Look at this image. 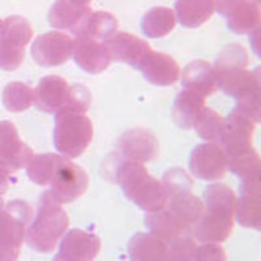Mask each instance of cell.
I'll return each instance as SVG.
<instances>
[{
  "instance_id": "1",
  "label": "cell",
  "mask_w": 261,
  "mask_h": 261,
  "mask_svg": "<svg viewBox=\"0 0 261 261\" xmlns=\"http://www.w3.org/2000/svg\"><path fill=\"white\" fill-rule=\"evenodd\" d=\"M103 170L106 178L118 183L126 198L137 207L145 212H155L165 207L168 199L165 186L147 171L144 163L122 160L118 153H111L105 162Z\"/></svg>"
},
{
  "instance_id": "2",
  "label": "cell",
  "mask_w": 261,
  "mask_h": 261,
  "mask_svg": "<svg viewBox=\"0 0 261 261\" xmlns=\"http://www.w3.org/2000/svg\"><path fill=\"white\" fill-rule=\"evenodd\" d=\"M204 212L191 227V237L202 243H220L233 230L237 194L222 183L209 185L202 194Z\"/></svg>"
},
{
  "instance_id": "3",
  "label": "cell",
  "mask_w": 261,
  "mask_h": 261,
  "mask_svg": "<svg viewBox=\"0 0 261 261\" xmlns=\"http://www.w3.org/2000/svg\"><path fill=\"white\" fill-rule=\"evenodd\" d=\"M250 56L242 44H227L220 51L214 69L216 87L237 101L259 95L258 70H250Z\"/></svg>"
},
{
  "instance_id": "4",
  "label": "cell",
  "mask_w": 261,
  "mask_h": 261,
  "mask_svg": "<svg viewBox=\"0 0 261 261\" xmlns=\"http://www.w3.org/2000/svg\"><path fill=\"white\" fill-rule=\"evenodd\" d=\"M69 228V216L61 204H57L49 193H43L39 199L36 217L31 220L24 233L28 247L39 253H51Z\"/></svg>"
},
{
  "instance_id": "5",
  "label": "cell",
  "mask_w": 261,
  "mask_h": 261,
  "mask_svg": "<svg viewBox=\"0 0 261 261\" xmlns=\"http://www.w3.org/2000/svg\"><path fill=\"white\" fill-rule=\"evenodd\" d=\"M93 139L92 119L82 113L62 111L56 114L54 145L57 152L67 159L82 155Z\"/></svg>"
},
{
  "instance_id": "6",
  "label": "cell",
  "mask_w": 261,
  "mask_h": 261,
  "mask_svg": "<svg viewBox=\"0 0 261 261\" xmlns=\"http://www.w3.org/2000/svg\"><path fill=\"white\" fill-rule=\"evenodd\" d=\"M33 39V28L27 18L8 16L0 30V69L16 70L24 59V49Z\"/></svg>"
},
{
  "instance_id": "7",
  "label": "cell",
  "mask_w": 261,
  "mask_h": 261,
  "mask_svg": "<svg viewBox=\"0 0 261 261\" xmlns=\"http://www.w3.org/2000/svg\"><path fill=\"white\" fill-rule=\"evenodd\" d=\"M88 183L87 171L65 157L49 181L51 190L47 193L57 204H67L84 196L88 190Z\"/></svg>"
},
{
  "instance_id": "8",
  "label": "cell",
  "mask_w": 261,
  "mask_h": 261,
  "mask_svg": "<svg viewBox=\"0 0 261 261\" xmlns=\"http://www.w3.org/2000/svg\"><path fill=\"white\" fill-rule=\"evenodd\" d=\"M33 220V209L23 201L0 202V245L20 248Z\"/></svg>"
},
{
  "instance_id": "9",
  "label": "cell",
  "mask_w": 261,
  "mask_h": 261,
  "mask_svg": "<svg viewBox=\"0 0 261 261\" xmlns=\"http://www.w3.org/2000/svg\"><path fill=\"white\" fill-rule=\"evenodd\" d=\"M73 51V38L62 31H49L38 36L31 44V56L41 67H59Z\"/></svg>"
},
{
  "instance_id": "10",
  "label": "cell",
  "mask_w": 261,
  "mask_h": 261,
  "mask_svg": "<svg viewBox=\"0 0 261 261\" xmlns=\"http://www.w3.org/2000/svg\"><path fill=\"white\" fill-rule=\"evenodd\" d=\"M227 157L217 142H206L194 147L190 157V171L194 178L214 183L227 173Z\"/></svg>"
},
{
  "instance_id": "11",
  "label": "cell",
  "mask_w": 261,
  "mask_h": 261,
  "mask_svg": "<svg viewBox=\"0 0 261 261\" xmlns=\"http://www.w3.org/2000/svg\"><path fill=\"white\" fill-rule=\"evenodd\" d=\"M116 153L122 160L145 163L157 157L159 141L147 129H130L116 141Z\"/></svg>"
},
{
  "instance_id": "12",
  "label": "cell",
  "mask_w": 261,
  "mask_h": 261,
  "mask_svg": "<svg viewBox=\"0 0 261 261\" xmlns=\"http://www.w3.org/2000/svg\"><path fill=\"white\" fill-rule=\"evenodd\" d=\"M72 57L82 70L92 75L105 72L113 61L106 43L82 35L73 38Z\"/></svg>"
},
{
  "instance_id": "13",
  "label": "cell",
  "mask_w": 261,
  "mask_h": 261,
  "mask_svg": "<svg viewBox=\"0 0 261 261\" xmlns=\"http://www.w3.org/2000/svg\"><path fill=\"white\" fill-rule=\"evenodd\" d=\"M70 85L59 75H46L35 90V105L39 111L57 114L67 110Z\"/></svg>"
},
{
  "instance_id": "14",
  "label": "cell",
  "mask_w": 261,
  "mask_h": 261,
  "mask_svg": "<svg viewBox=\"0 0 261 261\" xmlns=\"http://www.w3.org/2000/svg\"><path fill=\"white\" fill-rule=\"evenodd\" d=\"M31 147L24 144L10 121H0V162L10 170H20L28 165L33 157Z\"/></svg>"
},
{
  "instance_id": "15",
  "label": "cell",
  "mask_w": 261,
  "mask_h": 261,
  "mask_svg": "<svg viewBox=\"0 0 261 261\" xmlns=\"http://www.w3.org/2000/svg\"><path fill=\"white\" fill-rule=\"evenodd\" d=\"M100 250V237L82 228H72L62 237L59 255L67 261H93Z\"/></svg>"
},
{
  "instance_id": "16",
  "label": "cell",
  "mask_w": 261,
  "mask_h": 261,
  "mask_svg": "<svg viewBox=\"0 0 261 261\" xmlns=\"http://www.w3.org/2000/svg\"><path fill=\"white\" fill-rule=\"evenodd\" d=\"M139 70L147 82L157 87H168L179 80V65L171 56L165 53H155L153 49L144 56L139 64Z\"/></svg>"
},
{
  "instance_id": "17",
  "label": "cell",
  "mask_w": 261,
  "mask_h": 261,
  "mask_svg": "<svg viewBox=\"0 0 261 261\" xmlns=\"http://www.w3.org/2000/svg\"><path fill=\"white\" fill-rule=\"evenodd\" d=\"M235 220L247 228H259L261 222V199H259V178L243 179L240 194L237 196Z\"/></svg>"
},
{
  "instance_id": "18",
  "label": "cell",
  "mask_w": 261,
  "mask_h": 261,
  "mask_svg": "<svg viewBox=\"0 0 261 261\" xmlns=\"http://www.w3.org/2000/svg\"><path fill=\"white\" fill-rule=\"evenodd\" d=\"M108 51L111 54L113 61L124 62L133 65L134 69L139 67V64L144 59L147 53L152 51L150 44L145 39H141L130 33L124 31H116L114 35L106 41Z\"/></svg>"
},
{
  "instance_id": "19",
  "label": "cell",
  "mask_w": 261,
  "mask_h": 261,
  "mask_svg": "<svg viewBox=\"0 0 261 261\" xmlns=\"http://www.w3.org/2000/svg\"><path fill=\"white\" fill-rule=\"evenodd\" d=\"M92 13V0H56L49 8L47 21L57 30H73Z\"/></svg>"
},
{
  "instance_id": "20",
  "label": "cell",
  "mask_w": 261,
  "mask_h": 261,
  "mask_svg": "<svg viewBox=\"0 0 261 261\" xmlns=\"http://www.w3.org/2000/svg\"><path fill=\"white\" fill-rule=\"evenodd\" d=\"M179 80H181L183 88L193 90V92L199 93L204 98L214 95L217 90L212 64L202 59L188 64L183 72L179 73Z\"/></svg>"
},
{
  "instance_id": "21",
  "label": "cell",
  "mask_w": 261,
  "mask_h": 261,
  "mask_svg": "<svg viewBox=\"0 0 261 261\" xmlns=\"http://www.w3.org/2000/svg\"><path fill=\"white\" fill-rule=\"evenodd\" d=\"M227 157V168L242 179L259 178L261 162L258 152L251 144H242L224 149Z\"/></svg>"
},
{
  "instance_id": "22",
  "label": "cell",
  "mask_w": 261,
  "mask_h": 261,
  "mask_svg": "<svg viewBox=\"0 0 261 261\" xmlns=\"http://www.w3.org/2000/svg\"><path fill=\"white\" fill-rule=\"evenodd\" d=\"M165 207L191 230V227L202 216L204 202L198 196H194L191 190H183V191L168 193Z\"/></svg>"
},
{
  "instance_id": "23",
  "label": "cell",
  "mask_w": 261,
  "mask_h": 261,
  "mask_svg": "<svg viewBox=\"0 0 261 261\" xmlns=\"http://www.w3.org/2000/svg\"><path fill=\"white\" fill-rule=\"evenodd\" d=\"M145 225L149 228L150 233L159 237V239L165 243L175 240L181 235L191 233L190 228H188L176 216L171 214L167 207H162L155 212H147Z\"/></svg>"
},
{
  "instance_id": "24",
  "label": "cell",
  "mask_w": 261,
  "mask_h": 261,
  "mask_svg": "<svg viewBox=\"0 0 261 261\" xmlns=\"http://www.w3.org/2000/svg\"><path fill=\"white\" fill-rule=\"evenodd\" d=\"M118 27L119 23L116 16L111 15L110 12H92L72 30V33L75 36L82 35L106 43L118 31Z\"/></svg>"
},
{
  "instance_id": "25",
  "label": "cell",
  "mask_w": 261,
  "mask_h": 261,
  "mask_svg": "<svg viewBox=\"0 0 261 261\" xmlns=\"http://www.w3.org/2000/svg\"><path fill=\"white\" fill-rule=\"evenodd\" d=\"M259 0H242L225 15L230 31L237 35H251L259 27Z\"/></svg>"
},
{
  "instance_id": "26",
  "label": "cell",
  "mask_w": 261,
  "mask_h": 261,
  "mask_svg": "<svg viewBox=\"0 0 261 261\" xmlns=\"http://www.w3.org/2000/svg\"><path fill=\"white\" fill-rule=\"evenodd\" d=\"M173 12L185 28H198L216 12V0H176Z\"/></svg>"
},
{
  "instance_id": "27",
  "label": "cell",
  "mask_w": 261,
  "mask_h": 261,
  "mask_svg": "<svg viewBox=\"0 0 261 261\" xmlns=\"http://www.w3.org/2000/svg\"><path fill=\"white\" fill-rule=\"evenodd\" d=\"M206 98L193 90L183 88L175 98L173 103V119L175 122L183 129H191L198 114L204 108Z\"/></svg>"
},
{
  "instance_id": "28",
  "label": "cell",
  "mask_w": 261,
  "mask_h": 261,
  "mask_svg": "<svg viewBox=\"0 0 261 261\" xmlns=\"http://www.w3.org/2000/svg\"><path fill=\"white\" fill-rule=\"evenodd\" d=\"M176 24L175 12L168 7H153L147 10L141 20V30L144 36L159 39L170 35Z\"/></svg>"
},
{
  "instance_id": "29",
  "label": "cell",
  "mask_w": 261,
  "mask_h": 261,
  "mask_svg": "<svg viewBox=\"0 0 261 261\" xmlns=\"http://www.w3.org/2000/svg\"><path fill=\"white\" fill-rule=\"evenodd\" d=\"M167 248V243L153 233H136L127 243L130 261H159Z\"/></svg>"
},
{
  "instance_id": "30",
  "label": "cell",
  "mask_w": 261,
  "mask_h": 261,
  "mask_svg": "<svg viewBox=\"0 0 261 261\" xmlns=\"http://www.w3.org/2000/svg\"><path fill=\"white\" fill-rule=\"evenodd\" d=\"M64 159H65L64 155H57V153L33 155L27 165V175L33 183H36L39 186L49 185L57 167L61 165V162Z\"/></svg>"
},
{
  "instance_id": "31",
  "label": "cell",
  "mask_w": 261,
  "mask_h": 261,
  "mask_svg": "<svg viewBox=\"0 0 261 261\" xmlns=\"http://www.w3.org/2000/svg\"><path fill=\"white\" fill-rule=\"evenodd\" d=\"M2 103L10 113L27 111L35 105V90L23 82H10L2 92Z\"/></svg>"
},
{
  "instance_id": "32",
  "label": "cell",
  "mask_w": 261,
  "mask_h": 261,
  "mask_svg": "<svg viewBox=\"0 0 261 261\" xmlns=\"http://www.w3.org/2000/svg\"><path fill=\"white\" fill-rule=\"evenodd\" d=\"M191 129H194L196 133H198V136L202 137L204 141L217 142L224 130V118L220 116L217 111L204 106L201 113L198 114V118H196Z\"/></svg>"
},
{
  "instance_id": "33",
  "label": "cell",
  "mask_w": 261,
  "mask_h": 261,
  "mask_svg": "<svg viewBox=\"0 0 261 261\" xmlns=\"http://www.w3.org/2000/svg\"><path fill=\"white\" fill-rule=\"evenodd\" d=\"M194 248H196V242L191 237V233L181 235L167 243V248L159 261H193Z\"/></svg>"
},
{
  "instance_id": "34",
  "label": "cell",
  "mask_w": 261,
  "mask_h": 261,
  "mask_svg": "<svg viewBox=\"0 0 261 261\" xmlns=\"http://www.w3.org/2000/svg\"><path fill=\"white\" fill-rule=\"evenodd\" d=\"M193 261H227V253L219 243L196 245Z\"/></svg>"
},
{
  "instance_id": "35",
  "label": "cell",
  "mask_w": 261,
  "mask_h": 261,
  "mask_svg": "<svg viewBox=\"0 0 261 261\" xmlns=\"http://www.w3.org/2000/svg\"><path fill=\"white\" fill-rule=\"evenodd\" d=\"M10 171H12L10 168L0 162V196L5 194V191L8 190V185H10Z\"/></svg>"
},
{
  "instance_id": "36",
  "label": "cell",
  "mask_w": 261,
  "mask_h": 261,
  "mask_svg": "<svg viewBox=\"0 0 261 261\" xmlns=\"http://www.w3.org/2000/svg\"><path fill=\"white\" fill-rule=\"evenodd\" d=\"M239 2H242V0H216V10L222 16H225L232 10V7L237 5Z\"/></svg>"
},
{
  "instance_id": "37",
  "label": "cell",
  "mask_w": 261,
  "mask_h": 261,
  "mask_svg": "<svg viewBox=\"0 0 261 261\" xmlns=\"http://www.w3.org/2000/svg\"><path fill=\"white\" fill-rule=\"evenodd\" d=\"M53 261H67V259H65V258H62L61 255H59V253H57V255L53 258Z\"/></svg>"
},
{
  "instance_id": "38",
  "label": "cell",
  "mask_w": 261,
  "mask_h": 261,
  "mask_svg": "<svg viewBox=\"0 0 261 261\" xmlns=\"http://www.w3.org/2000/svg\"><path fill=\"white\" fill-rule=\"evenodd\" d=\"M2 23H4V20H0V30H2Z\"/></svg>"
}]
</instances>
